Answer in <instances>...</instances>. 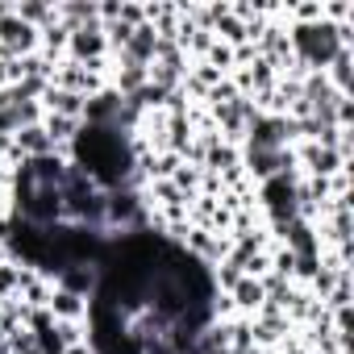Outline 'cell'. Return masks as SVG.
<instances>
[{
	"label": "cell",
	"instance_id": "6",
	"mask_svg": "<svg viewBox=\"0 0 354 354\" xmlns=\"http://www.w3.org/2000/svg\"><path fill=\"white\" fill-rule=\"evenodd\" d=\"M5 259H9V246H5V242H0V263H5Z\"/></svg>",
	"mask_w": 354,
	"mask_h": 354
},
{
	"label": "cell",
	"instance_id": "1",
	"mask_svg": "<svg viewBox=\"0 0 354 354\" xmlns=\"http://www.w3.org/2000/svg\"><path fill=\"white\" fill-rule=\"evenodd\" d=\"M67 59L84 63V67H96V63H109V38H104V26L92 21V26H80L67 34Z\"/></svg>",
	"mask_w": 354,
	"mask_h": 354
},
{
	"label": "cell",
	"instance_id": "4",
	"mask_svg": "<svg viewBox=\"0 0 354 354\" xmlns=\"http://www.w3.org/2000/svg\"><path fill=\"white\" fill-rule=\"evenodd\" d=\"M21 271H26V263H17V259H5V263H0V300H13V296H17Z\"/></svg>",
	"mask_w": 354,
	"mask_h": 354
},
{
	"label": "cell",
	"instance_id": "5",
	"mask_svg": "<svg viewBox=\"0 0 354 354\" xmlns=\"http://www.w3.org/2000/svg\"><path fill=\"white\" fill-rule=\"evenodd\" d=\"M59 354H96V350H92V342H84V346H67V350H59Z\"/></svg>",
	"mask_w": 354,
	"mask_h": 354
},
{
	"label": "cell",
	"instance_id": "3",
	"mask_svg": "<svg viewBox=\"0 0 354 354\" xmlns=\"http://www.w3.org/2000/svg\"><path fill=\"white\" fill-rule=\"evenodd\" d=\"M88 304H92V300H84V296H75V292H67V288L55 283V296H50L46 313H50L55 321H88Z\"/></svg>",
	"mask_w": 354,
	"mask_h": 354
},
{
	"label": "cell",
	"instance_id": "2",
	"mask_svg": "<svg viewBox=\"0 0 354 354\" xmlns=\"http://www.w3.org/2000/svg\"><path fill=\"white\" fill-rule=\"evenodd\" d=\"M42 109H46L50 117H67V121H80V125H84V109H88V100L75 96V92L46 88V92H42Z\"/></svg>",
	"mask_w": 354,
	"mask_h": 354
}]
</instances>
